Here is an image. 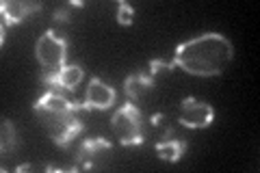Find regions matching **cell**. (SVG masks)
I'll list each match as a JSON object with an SVG mask.
<instances>
[{"label": "cell", "mask_w": 260, "mask_h": 173, "mask_svg": "<svg viewBox=\"0 0 260 173\" xmlns=\"http://www.w3.org/2000/svg\"><path fill=\"white\" fill-rule=\"evenodd\" d=\"M78 113H83L80 104H74L72 100H68L61 91H46L42 97H37V102L32 104V115L39 121L48 136L54 141V145L68 147L74 143V139H78V134H83V121H80Z\"/></svg>", "instance_id": "2"}, {"label": "cell", "mask_w": 260, "mask_h": 173, "mask_svg": "<svg viewBox=\"0 0 260 173\" xmlns=\"http://www.w3.org/2000/svg\"><path fill=\"white\" fill-rule=\"evenodd\" d=\"M154 89V76L150 74H130L124 80V91L130 102H141Z\"/></svg>", "instance_id": "10"}, {"label": "cell", "mask_w": 260, "mask_h": 173, "mask_svg": "<svg viewBox=\"0 0 260 173\" xmlns=\"http://www.w3.org/2000/svg\"><path fill=\"white\" fill-rule=\"evenodd\" d=\"M148 134L152 139H156V143H158V141H165V139L174 136V128H172V123L167 121L165 115L156 113V115H152V119L148 121Z\"/></svg>", "instance_id": "13"}, {"label": "cell", "mask_w": 260, "mask_h": 173, "mask_svg": "<svg viewBox=\"0 0 260 173\" xmlns=\"http://www.w3.org/2000/svg\"><path fill=\"white\" fill-rule=\"evenodd\" d=\"M111 150H113V143L107 141L104 136L85 139L76 150V160L80 164V169H95L102 164V160L107 158Z\"/></svg>", "instance_id": "7"}, {"label": "cell", "mask_w": 260, "mask_h": 173, "mask_svg": "<svg viewBox=\"0 0 260 173\" xmlns=\"http://www.w3.org/2000/svg\"><path fill=\"white\" fill-rule=\"evenodd\" d=\"M184 152H186V143L180 141V139L169 136V139H165V141H158L156 143L158 158L165 160V162H178L184 156Z\"/></svg>", "instance_id": "11"}, {"label": "cell", "mask_w": 260, "mask_h": 173, "mask_svg": "<svg viewBox=\"0 0 260 173\" xmlns=\"http://www.w3.org/2000/svg\"><path fill=\"white\" fill-rule=\"evenodd\" d=\"M111 128L115 132L117 141L124 147H137L145 141L141 113L135 106V102H130V100L115 111V115L111 119Z\"/></svg>", "instance_id": "3"}, {"label": "cell", "mask_w": 260, "mask_h": 173, "mask_svg": "<svg viewBox=\"0 0 260 173\" xmlns=\"http://www.w3.org/2000/svg\"><path fill=\"white\" fill-rule=\"evenodd\" d=\"M213 119H215V111L210 104L195 100L191 95L180 102V123L184 128L202 130V128H208Z\"/></svg>", "instance_id": "5"}, {"label": "cell", "mask_w": 260, "mask_h": 173, "mask_svg": "<svg viewBox=\"0 0 260 173\" xmlns=\"http://www.w3.org/2000/svg\"><path fill=\"white\" fill-rule=\"evenodd\" d=\"M18 150V130H15L11 119H3L0 126V152L3 156H9Z\"/></svg>", "instance_id": "12"}, {"label": "cell", "mask_w": 260, "mask_h": 173, "mask_svg": "<svg viewBox=\"0 0 260 173\" xmlns=\"http://www.w3.org/2000/svg\"><path fill=\"white\" fill-rule=\"evenodd\" d=\"M0 11H3V26H18L20 22H24L26 18H30L32 13L42 11V5L39 3H24V0H5L0 5Z\"/></svg>", "instance_id": "9"}, {"label": "cell", "mask_w": 260, "mask_h": 173, "mask_svg": "<svg viewBox=\"0 0 260 173\" xmlns=\"http://www.w3.org/2000/svg\"><path fill=\"white\" fill-rule=\"evenodd\" d=\"M133 15H135V9L128 3L117 5V22L121 26H130V24H133Z\"/></svg>", "instance_id": "15"}, {"label": "cell", "mask_w": 260, "mask_h": 173, "mask_svg": "<svg viewBox=\"0 0 260 173\" xmlns=\"http://www.w3.org/2000/svg\"><path fill=\"white\" fill-rule=\"evenodd\" d=\"M234 59V46L221 32H202L176 46L169 70L182 67L193 76H219Z\"/></svg>", "instance_id": "1"}, {"label": "cell", "mask_w": 260, "mask_h": 173, "mask_svg": "<svg viewBox=\"0 0 260 173\" xmlns=\"http://www.w3.org/2000/svg\"><path fill=\"white\" fill-rule=\"evenodd\" d=\"M115 97H117V93L111 85H107V82L100 78H91L83 102H80V109L83 111H107L115 104Z\"/></svg>", "instance_id": "6"}, {"label": "cell", "mask_w": 260, "mask_h": 173, "mask_svg": "<svg viewBox=\"0 0 260 173\" xmlns=\"http://www.w3.org/2000/svg\"><path fill=\"white\" fill-rule=\"evenodd\" d=\"M35 56L44 70L63 67L68 59V41H65L54 28L46 30L35 44Z\"/></svg>", "instance_id": "4"}, {"label": "cell", "mask_w": 260, "mask_h": 173, "mask_svg": "<svg viewBox=\"0 0 260 173\" xmlns=\"http://www.w3.org/2000/svg\"><path fill=\"white\" fill-rule=\"evenodd\" d=\"M76 7H83V3H68V5H61L59 9L54 11V15H52L54 24H68L70 18H72V9H76Z\"/></svg>", "instance_id": "14"}, {"label": "cell", "mask_w": 260, "mask_h": 173, "mask_svg": "<svg viewBox=\"0 0 260 173\" xmlns=\"http://www.w3.org/2000/svg\"><path fill=\"white\" fill-rule=\"evenodd\" d=\"M85 72L80 65H68L65 63L63 67H56V70H44L42 74V82L48 87L56 89V91H72V89H76L80 85V80H83Z\"/></svg>", "instance_id": "8"}]
</instances>
